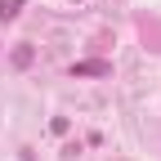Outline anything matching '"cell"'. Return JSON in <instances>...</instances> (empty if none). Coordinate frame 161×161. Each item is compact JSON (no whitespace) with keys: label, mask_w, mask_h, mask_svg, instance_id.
<instances>
[{"label":"cell","mask_w":161,"mask_h":161,"mask_svg":"<svg viewBox=\"0 0 161 161\" xmlns=\"http://www.w3.org/2000/svg\"><path fill=\"white\" fill-rule=\"evenodd\" d=\"M31 58H36V49H31V45H18V49L9 54V63H14L18 72H23V67H31Z\"/></svg>","instance_id":"obj_2"},{"label":"cell","mask_w":161,"mask_h":161,"mask_svg":"<svg viewBox=\"0 0 161 161\" xmlns=\"http://www.w3.org/2000/svg\"><path fill=\"white\" fill-rule=\"evenodd\" d=\"M18 9H23V0H0V23H14Z\"/></svg>","instance_id":"obj_3"},{"label":"cell","mask_w":161,"mask_h":161,"mask_svg":"<svg viewBox=\"0 0 161 161\" xmlns=\"http://www.w3.org/2000/svg\"><path fill=\"white\" fill-rule=\"evenodd\" d=\"M72 76H112V63H103V58H85V63H72Z\"/></svg>","instance_id":"obj_1"}]
</instances>
